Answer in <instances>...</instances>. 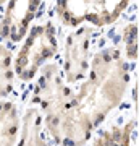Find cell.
Masks as SVG:
<instances>
[{
    "instance_id": "obj_1",
    "label": "cell",
    "mask_w": 139,
    "mask_h": 146,
    "mask_svg": "<svg viewBox=\"0 0 139 146\" xmlns=\"http://www.w3.org/2000/svg\"><path fill=\"white\" fill-rule=\"evenodd\" d=\"M128 84L126 65L118 49H103L94 57L91 75L74 96V107L92 127L120 104Z\"/></svg>"
},
{
    "instance_id": "obj_2",
    "label": "cell",
    "mask_w": 139,
    "mask_h": 146,
    "mask_svg": "<svg viewBox=\"0 0 139 146\" xmlns=\"http://www.w3.org/2000/svg\"><path fill=\"white\" fill-rule=\"evenodd\" d=\"M36 101L42 106L45 123L60 145L81 146L94 127L74 107V94L65 86L57 65H47L36 88Z\"/></svg>"
},
{
    "instance_id": "obj_3",
    "label": "cell",
    "mask_w": 139,
    "mask_h": 146,
    "mask_svg": "<svg viewBox=\"0 0 139 146\" xmlns=\"http://www.w3.org/2000/svg\"><path fill=\"white\" fill-rule=\"evenodd\" d=\"M55 52H57L55 28L50 23H45L42 26H34L16 58V75L24 81L32 80L41 65Z\"/></svg>"
},
{
    "instance_id": "obj_4",
    "label": "cell",
    "mask_w": 139,
    "mask_h": 146,
    "mask_svg": "<svg viewBox=\"0 0 139 146\" xmlns=\"http://www.w3.org/2000/svg\"><path fill=\"white\" fill-rule=\"evenodd\" d=\"M128 0L121 2H68L62 0L57 3V13L70 26H78L81 21H91L96 26H105L113 23L120 13L128 7Z\"/></svg>"
},
{
    "instance_id": "obj_5",
    "label": "cell",
    "mask_w": 139,
    "mask_h": 146,
    "mask_svg": "<svg viewBox=\"0 0 139 146\" xmlns=\"http://www.w3.org/2000/svg\"><path fill=\"white\" fill-rule=\"evenodd\" d=\"M92 36L91 28H79L70 34L65 47V75L67 81L74 83L86 75L88 70V49Z\"/></svg>"
},
{
    "instance_id": "obj_6",
    "label": "cell",
    "mask_w": 139,
    "mask_h": 146,
    "mask_svg": "<svg viewBox=\"0 0 139 146\" xmlns=\"http://www.w3.org/2000/svg\"><path fill=\"white\" fill-rule=\"evenodd\" d=\"M41 2H10L5 8V15L0 25V36L11 42L21 41L28 33V26L34 18Z\"/></svg>"
},
{
    "instance_id": "obj_7",
    "label": "cell",
    "mask_w": 139,
    "mask_h": 146,
    "mask_svg": "<svg viewBox=\"0 0 139 146\" xmlns=\"http://www.w3.org/2000/svg\"><path fill=\"white\" fill-rule=\"evenodd\" d=\"M18 133V112L11 102H0V146H13Z\"/></svg>"
},
{
    "instance_id": "obj_8",
    "label": "cell",
    "mask_w": 139,
    "mask_h": 146,
    "mask_svg": "<svg viewBox=\"0 0 139 146\" xmlns=\"http://www.w3.org/2000/svg\"><path fill=\"white\" fill-rule=\"evenodd\" d=\"M41 115L39 110L29 109L23 120V133H21V141L18 146H47L41 135Z\"/></svg>"
},
{
    "instance_id": "obj_9",
    "label": "cell",
    "mask_w": 139,
    "mask_h": 146,
    "mask_svg": "<svg viewBox=\"0 0 139 146\" xmlns=\"http://www.w3.org/2000/svg\"><path fill=\"white\" fill-rule=\"evenodd\" d=\"M134 127H136V120H131L120 128L105 131L94 141V146H129Z\"/></svg>"
},
{
    "instance_id": "obj_10",
    "label": "cell",
    "mask_w": 139,
    "mask_h": 146,
    "mask_svg": "<svg viewBox=\"0 0 139 146\" xmlns=\"http://www.w3.org/2000/svg\"><path fill=\"white\" fill-rule=\"evenodd\" d=\"M13 86L11 54L0 44V96H7Z\"/></svg>"
},
{
    "instance_id": "obj_11",
    "label": "cell",
    "mask_w": 139,
    "mask_h": 146,
    "mask_svg": "<svg viewBox=\"0 0 139 146\" xmlns=\"http://www.w3.org/2000/svg\"><path fill=\"white\" fill-rule=\"evenodd\" d=\"M123 41L126 46V55L129 58L138 57V26L129 25L123 31Z\"/></svg>"
}]
</instances>
